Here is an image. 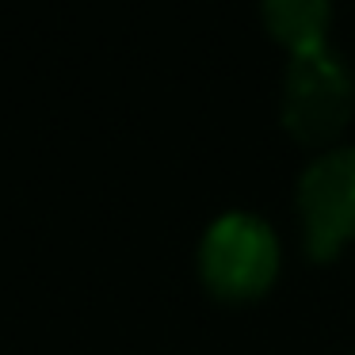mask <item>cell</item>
Listing matches in <instances>:
<instances>
[{"label":"cell","instance_id":"obj_1","mask_svg":"<svg viewBox=\"0 0 355 355\" xmlns=\"http://www.w3.org/2000/svg\"><path fill=\"white\" fill-rule=\"evenodd\" d=\"M199 263L202 279L218 298H256V294L268 291L279 271L275 233L252 214H225L202 237Z\"/></svg>","mask_w":355,"mask_h":355},{"label":"cell","instance_id":"obj_2","mask_svg":"<svg viewBox=\"0 0 355 355\" xmlns=\"http://www.w3.org/2000/svg\"><path fill=\"white\" fill-rule=\"evenodd\" d=\"M352 103L355 88L336 54H291L283 80V126L298 141L336 138L352 119Z\"/></svg>","mask_w":355,"mask_h":355},{"label":"cell","instance_id":"obj_3","mask_svg":"<svg viewBox=\"0 0 355 355\" xmlns=\"http://www.w3.org/2000/svg\"><path fill=\"white\" fill-rule=\"evenodd\" d=\"M298 210L306 222V252L332 260L355 237V149H336L309 164L298 184Z\"/></svg>","mask_w":355,"mask_h":355},{"label":"cell","instance_id":"obj_4","mask_svg":"<svg viewBox=\"0 0 355 355\" xmlns=\"http://www.w3.org/2000/svg\"><path fill=\"white\" fill-rule=\"evenodd\" d=\"M263 24L291 54L324 50L329 0H263Z\"/></svg>","mask_w":355,"mask_h":355}]
</instances>
